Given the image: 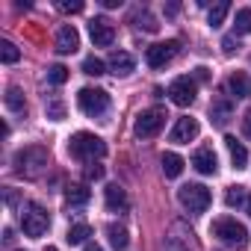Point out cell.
<instances>
[{"mask_svg": "<svg viewBox=\"0 0 251 251\" xmlns=\"http://www.w3.org/2000/svg\"><path fill=\"white\" fill-rule=\"evenodd\" d=\"M68 154H71L74 160L95 163V160L106 157V142H103L100 136H95V133L80 130V133H74V136L68 139Z\"/></svg>", "mask_w": 251, "mask_h": 251, "instance_id": "cell-1", "label": "cell"}, {"mask_svg": "<svg viewBox=\"0 0 251 251\" xmlns=\"http://www.w3.org/2000/svg\"><path fill=\"white\" fill-rule=\"evenodd\" d=\"M48 163H50L48 148H39V145H30V148L15 154V172L24 177H39L48 169Z\"/></svg>", "mask_w": 251, "mask_h": 251, "instance_id": "cell-2", "label": "cell"}, {"mask_svg": "<svg viewBox=\"0 0 251 251\" xmlns=\"http://www.w3.org/2000/svg\"><path fill=\"white\" fill-rule=\"evenodd\" d=\"M210 230H213V236H219V239L227 242L230 248H245V245H248V230H245V225L236 222V219H230V216L216 219Z\"/></svg>", "mask_w": 251, "mask_h": 251, "instance_id": "cell-3", "label": "cell"}, {"mask_svg": "<svg viewBox=\"0 0 251 251\" xmlns=\"http://www.w3.org/2000/svg\"><path fill=\"white\" fill-rule=\"evenodd\" d=\"M177 198H180V204L189 210V213H204L207 207H210V201H213V195H210V189L204 186V183H186V186H180L177 189Z\"/></svg>", "mask_w": 251, "mask_h": 251, "instance_id": "cell-4", "label": "cell"}, {"mask_svg": "<svg viewBox=\"0 0 251 251\" xmlns=\"http://www.w3.org/2000/svg\"><path fill=\"white\" fill-rule=\"evenodd\" d=\"M21 227H24V233H27L30 239L45 236L48 227H50V216H48V210H45L42 204H30L27 213H21Z\"/></svg>", "mask_w": 251, "mask_h": 251, "instance_id": "cell-5", "label": "cell"}, {"mask_svg": "<svg viewBox=\"0 0 251 251\" xmlns=\"http://www.w3.org/2000/svg\"><path fill=\"white\" fill-rule=\"evenodd\" d=\"M166 118H169V115H166V109H163V106L142 109V112H139V118H136V124H133V130H136V136L151 139V136H157V133L163 130Z\"/></svg>", "mask_w": 251, "mask_h": 251, "instance_id": "cell-6", "label": "cell"}, {"mask_svg": "<svg viewBox=\"0 0 251 251\" xmlns=\"http://www.w3.org/2000/svg\"><path fill=\"white\" fill-rule=\"evenodd\" d=\"M77 106L86 112V115H103L106 109H109V95L103 92V89H92V86H86V89H80L77 92Z\"/></svg>", "mask_w": 251, "mask_h": 251, "instance_id": "cell-7", "label": "cell"}, {"mask_svg": "<svg viewBox=\"0 0 251 251\" xmlns=\"http://www.w3.org/2000/svg\"><path fill=\"white\" fill-rule=\"evenodd\" d=\"M177 53H180V42H177V39H169V42L151 45V48H148V53H145V59H148V65H151V68H163V65H169Z\"/></svg>", "mask_w": 251, "mask_h": 251, "instance_id": "cell-8", "label": "cell"}, {"mask_svg": "<svg viewBox=\"0 0 251 251\" xmlns=\"http://www.w3.org/2000/svg\"><path fill=\"white\" fill-rule=\"evenodd\" d=\"M195 95H198L195 77H177V80H172V86H169V98H172L177 106H189V103L195 100Z\"/></svg>", "mask_w": 251, "mask_h": 251, "instance_id": "cell-9", "label": "cell"}, {"mask_svg": "<svg viewBox=\"0 0 251 251\" xmlns=\"http://www.w3.org/2000/svg\"><path fill=\"white\" fill-rule=\"evenodd\" d=\"M89 33H92V42L98 48H109L115 42V27L109 18H92L89 21Z\"/></svg>", "mask_w": 251, "mask_h": 251, "instance_id": "cell-10", "label": "cell"}, {"mask_svg": "<svg viewBox=\"0 0 251 251\" xmlns=\"http://www.w3.org/2000/svg\"><path fill=\"white\" fill-rule=\"evenodd\" d=\"M198 121L195 118H189V115H183V118H177V124L172 127V142H177V145H186V142H192L195 136H198Z\"/></svg>", "mask_w": 251, "mask_h": 251, "instance_id": "cell-11", "label": "cell"}, {"mask_svg": "<svg viewBox=\"0 0 251 251\" xmlns=\"http://www.w3.org/2000/svg\"><path fill=\"white\" fill-rule=\"evenodd\" d=\"M192 166H195V172H201V175H216L219 157H216L213 148H198V151L192 154Z\"/></svg>", "mask_w": 251, "mask_h": 251, "instance_id": "cell-12", "label": "cell"}, {"mask_svg": "<svg viewBox=\"0 0 251 251\" xmlns=\"http://www.w3.org/2000/svg\"><path fill=\"white\" fill-rule=\"evenodd\" d=\"M103 198H106V207H109L112 213H127V207H130L127 192H124L118 183H109V186L103 189Z\"/></svg>", "mask_w": 251, "mask_h": 251, "instance_id": "cell-13", "label": "cell"}, {"mask_svg": "<svg viewBox=\"0 0 251 251\" xmlns=\"http://www.w3.org/2000/svg\"><path fill=\"white\" fill-rule=\"evenodd\" d=\"M77 48H80V33L71 24L59 27V33H56V50L59 53H74Z\"/></svg>", "mask_w": 251, "mask_h": 251, "instance_id": "cell-14", "label": "cell"}, {"mask_svg": "<svg viewBox=\"0 0 251 251\" xmlns=\"http://www.w3.org/2000/svg\"><path fill=\"white\" fill-rule=\"evenodd\" d=\"M106 65H109V71H112L115 77H127V74L133 71V65H136V62H133V56H130V53H124V50H112Z\"/></svg>", "mask_w": 251, "mask_h": 251, "instance_id": "cell-15", "label": "cell"}, {"mask_svg": "<svg viewBox=\"0 0 251 251\" xmlns=\"http://www.w3.org/2000/svg\"><path fill=\"white\" fill-rule=\"evenodd\" d=\"M210 115H213L216 124H227V121L233 118V100L225 98V95L213 98V103H210Z\"/></svg>", "mask_w": 251, "mask_h": 251, "instance_id": "cell-16", "label": "cell"}, {"mask_svg": "<svg viewBox=\"0 0 251 251\" xmlns=\"http://www.w3.org/2000/svg\"><path fill=\"white\" fill-rule=\"evenodd\" d=\"M89 198H92L89 186H86V183H77V186H71V189L65 192V207H68V210H83V207L89 204Z\"/></svg>", "mask_w": 251, "mask_h": 251, "instance_id": "cell-17", "label": "cell"}, {"mask_svg": "<svg viewBox=\"0 0 251 251\" xmlns=\"http://www.w3.org/2000/svg\"><path fill=\"white\" fill-rule=\"evenodd\" d=\"M225 145H227V154H230V160H233V169H245V163H248L245 145L236 142V136H225Z\"/></svg>", "mask_w": 251, "mask_h": 251, "instance_id": "cell-18", "label": "cell"}, {"mask_svg": "<svg viewBox=\"0 0 251 251\" xmlns=\"http://www.w3.org/2000/svg\"><path fill=\"white\" fill-rule=\"evenodd\" d=\"M227 89H230L236 98H251V77L242 74V71H233L230 80H227Z\"/></svg>", "mask_w": 251, "mask_h": 251, "instance_id": "cell-19", "label": "cell"}, {"mask_svg": "<svg viewBox=\"0 0 251 251\" xmlns=\"http://www.w3.org/2000/svg\"><path fill=\"white\" fill-rule=\"evenodd\" d=\"M106 236H109V245L115 251H127V230H124L121 225H106Z\"/></svg>", "mask_w": 251, "mask_h": 251, "instance_id": "cell-20", "label": "cell"}, {"mask_svg": "<svg viewBox=\"0 0 251 251\" xmlns=\"http://www.w3.org/2000/svg\"><path fill=\"white\" fill-rule=\"evenodd\" d=\"M183 157H177V154H163V172H166V177H180V172H183Z\"/></svg>", "mask_w": 251, "mask_h": 251, "instance_id": "cell-21", "label": "cell"}, {"mask_svg": "<svg viewBox=\"0 0 251 251\" xmlns=\"http://www.w3.org/2000/svg\"><path fill=\"white\" fill-rule=\"evenodd\" d=\"M89 236H92V227H89L86 222H77V225L68 227V236H65V239H68V245H80V242H86Z\"/></svg>", "mask_w": 251, "mask_h": 251, "instance_id": "cell-22", "label": "cell"}, {"mask_svg": "<svg viewBox=\"0 0 251 251\" xmlns=\"http://www.w3.org/2000/svg\"><path fill=\"white\" fill-rule=\"evenodd\" d=\"M225 204L233 210V207H245L248 204V192H245V186H230L227 192H225Z\"/></svg>", "mask_w": 251, "mask_h": 251, "instance_id": "cell-23", "label": "cell"}, {"mask_svg": "<svg viewBox=\"0 0 251 251\" xmlns=\"http://www.w3.org/2000/svg\"><path fill=\"white\" fill-rule=\"evenodd\" d=\"M6 106H9L12 112H27V103H24L21 89H15V86H9V89H6Z\"/></svg>", "mask_w": 251, "mask_h": 251, "instance_id": "cell-24", "label": "cell"}, {"mask_svg": "<svg viewBox=\"0 0 251 251\" xmlns=\"http://www.w3.org/2000/svg\"><path fill=\"white\" fill-rule=\"evenodd\" d=\"M227 12H230V3H216L213 9H210V15H207V21H210V27H222V21L227 18Z\"/></svg>", "mask_w": 251, "mask_h": 251, "instance_id": "cell-25", "label": "cell"}, {"mask_svg": "<svg viewBox=\"0 0 251 251\" xmlns=\"http://www.w3.org/2000/svg\"><path fill=\"white\" fill-rule=\"evenodd\" d=\"M0 59H3L6 65H12V62H18V59H21V50H18L9 39H3V42H0Z\"/></svg>", "mask_w": 251, "mask_h": 251, "instance_id": "cell-26", "label": "cell"}, {"mask_svg": "<svg viewBox=\"0 0 251 251\" xmlns=\"http://www.w3.org/2000/svg\"><path fill=\"white\" fill-rule=\"evenodd\" d=\"M83 74L100 77V74H106V62H100L98 56H86V59H83Z\"/></svg>", "mask_w": 251, "mask_h": 251, "instance_id": "cell-27", "label": "cell"}, {"mask_svg": "<svg viewBox=\"0 0 251 251\" xmlns=\"http://www.w3.org/2000/svg\"><path fill=\"white\" fill-rule=\"evenodd\" d=\"M233 30H236V36H248V33H251V9H239V12H236Z\"/></svg>", "mask_w": 251, "mask_h": 251, "instance_id": "cell-28", "label": "cell"}, {"mask_svg": "<svg viewBox=\"0 0 251 251\" xmlns=\"http://www.w3.org/2000/svg\"><path fill=\"white\" fill-rule=\"evenodd\" d=\"M65 80H68V68H65V65H50V68H48V83L62 86Z\"/></svg>", "mask_w": 251, "mask_h": 251, "instance_id": "cell-29", "label": "cell"}, {"mask_svg": "<svg viewBox=\"0 0 251 251\" xmlns=\"http://www.w3.org/2000/svg\"><path fill=\"white\" fill-rule=\"evenodd\" d=\"M136 21H139L136 27H142L145 33H157V27H160V24L154 21V15H151V12H139V15H136Z\"/></svg>", "mask_w": 251, "mask_h": 251, "instance_id": "cell-30", "label": "cell"}, {"mask_svg": "<svg viewBox=\"0 0 251 251\" xmlns=\"http://www.w3.org/2000/svg\"><path fill=\"white\" fill-rule=\"evenodd\" d=\"M56 9L59 12H83V0H59Z\"/></svg>", "mask_w": 251, "mask_h": 251, "instance_id": "cell-31", "label": "cell"}, {"mask_svg": "<svg viewBox=\"0 0 251 251\" xmlns=\"http://www.w3.org/2000/svg\"><path fill=\"white\" fill-rule=\"evenodd\" d=\"M48 118H53V121L65 118V106H62L59 100H50V103H48Z\"/></svg>", "mask_w": 251, "mask_h": 251, "instance_id": "cell-32", "label": "cell"}, {"mask_svg": "<svg viewBox=\"0 0 251 251\" xmlns=\"http://www.w3.org/2000/svg\"><path fill=\"white\" fill-rule=\"evenodd\" d=\"M86 177H89V180H100V177H103V166H98V163H89V169H86Z\"/></svg>", "mask_w": 251, "mask_h": 251, "instance_id": "cell-33", "label": "cell"}, {"mask_svg": "<svg viewBox=\"0 0 251 251\" xmlns=\"http://www.w3.org/2000/svg\"><path fill=\"white\" fill-rule=\"evenodd\" d=\"M236 48H239V42H236V39H233V36H225V39H222V50H225V53H227V56H230V53H233V50H236Z\"/></svg>", "mask_w": 251, "mask_h": 251, "instance_id": "cell-34", "label": "cell"}, {"mask_svg": "<svg viewBox=\"0 0 251 251\" xmlns=\"http://www.w3.org/2000/svg\"><path fill=\"white\" fill-rule=\"evenodd\" d=\"M166 251H189L183 242H177V239H166Z\"/></svg>", "mask_w": 251, "mask_h": 251, "instance_id": "cell-35", "label": "cell"}, {"mask_svg": "<svg viewBox=\"0 0 251 251\" xmlns=\"http://www.w3.org/2000/svg\"><path fill=\"white\" fill-rule=\"evenodd\" d=\"M242 133L251 139V109H248V112H245V118H242Z\"/></svg>", "mask_w": 251, "mask_h": 251, "instance_id": "cell-36", "label": "cell"}, {"mask_svg": "<svg viewBox=\"0 0 251 251\" xmlns=\"http://www.w3.org/2000/svg\"><path fill=\"white\" fill-rule=\"evenodd\" d=\"M207 77H210V71H207V68H195V83H204Z\"/></svg>", "mask_w": 251, "mask_h": 251, "instance_id": "cell-37", "label": "cell"}, {"mask_svg": "<svg viewBox=\"0 0 251 251\" xmlns=\"http://www.w3.org/2000/svg\"><path fill=\"white\" fill-rule=\"evenodd\" d=\"M83 251H103V248H98V245H86Z\"/></svg>", "mask_w": 251, "mask_h": 251, "instance_id": "cell-38", "label": "cell"}, {"mask_svg": "<svg viewBox=\"0 0 251 251\" xmlns=\"http://www.w3.org/2000/svg\"><path fill=\"white\" fill-rule=\"evenodd\" d=\"M245 210H248V216H251V195H248V204H245Z\"/></svg>", "mask_w": 251, "mask_h": 251, "instance_id": "cell-39", "label": "cell"}, {"mask_svg": "<svg viewBox=\"0 0 251 251\" xmlns=\"http://www.w3.org/2000/svg\"><path fill=\"white\" fill-rule=\"evenodd\" d=\"M45 251H56V248H53V245H48V248H45Z\"/></svg>", "mask_w": 251, "mask_h": 251, "instance_id": "cell-40", "label": "cell"}]
</instances>
